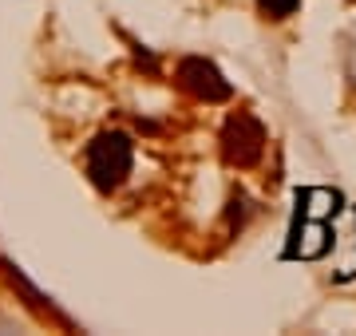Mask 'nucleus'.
Here are the masks:
<instances>
[{
  "label": "nucleus",
  "instance_id": "nucleus-1",
  "mask_svg": "<svg viewBox=\"0 0 356 336\" xmlns=\"http://www.w3.org/2000/svg\"><path fill=\"white\" fill-rule=\"evenodd\" d=\"M131 162H135V142L123 131H103L88 146V174L95 182V190H103V194L123 186V178L131 174Z\"/></svg>",
  "mask_w": 356,
  "mask_h": 336
},
{
  "label": "nucleus",
  "instance_id": "nucleus-2",
  "mask_svg": "<svg viewBox=\"0 0 356 336\" xmlns=\"http://www.w3.org/2000/svg\"><path fill=\"white\" fill-rule=\"evenodd\" d=\"M261 151H266V127L250 111L229 115L226 127H222V158L229 167H254Z\"/></svg>",
  "mask_w": 356,
  "mask_h": 336
},
{
  "label": "nucleus",
  "instance_id": "nucleus-3",
  "mask_svg": "<svg viewBox=\"0 0 356 336\" xmlns=\"http://www.w3.org/2000/svg\"><path fill=\"white\" fill-rule=\"evenodd\" d=\"M178 83L191 91L194 99H206V103H222V99L234 95V87L222 79V72L210 60H202V56H191V60L178 64Z\"/></svg>",
  "mask_w": 356,
  "mask_h": 336
},
{
  "label": "nucleus",
  "instance_id": "nucleus-4",
  "mask_svg": "<svg viewBox=\"0 0 356 336\" xmlns=\"http://www.w3.org/2000/svg\"><path fill=\"white\" fill-rule=\"evenodd\" d=\"M257 4H261V12H266V16L285 20L289 12H297V4H301V0H257Z\"/></svg>",
  "mask_w": 356,
  "mask_h": 336
}]
</instances>
